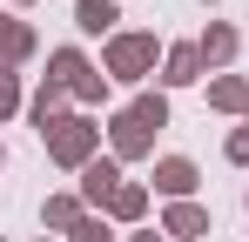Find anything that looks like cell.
I'll use <instances>...</instances> for the list:
<instances>
[{"label": "cell", "instance_id": "1", "mask_svg": "<svg viewBox=\"0 0 249 242\" xmlns=\"http://www.w3.org/2000/svg\"><path fill=\"white\" fill-rule=\"evenodd\" d=\"M162 101H135V108H128L122 115V128H115V141H122V155H142V148H148V128H162Z\"/></svg>", "mask_w": 249, "mask_h": 242}, {"label": "cell", "instance_id": "2", "mask_svg": "<svg viewBox=\"0 0 249 242\" xmlns=\"http://www.w3.org/2000/svg\"><path fill=\"white\" fill-rule=\"evenodd\" d=\"M148 54H155V40H115V74H135V68H148Z\"/></svg>", "mask_w": 249, "mask_h": 242}, {"label": "cell", "instance_id": "3", "mask_svg": "<svg viewBox=\"0 0 249 242\" xmlns=\"http://www.w3.org/2000/svg\"><path fill=\"white\" fill-rule=\"evenodd\" d=\"M54 155H61V161H81L88 155V121H68V128L54 135Z\"/></svg>", "mask_w": 249, "mask_h": 242}, {"label": "cell", "instance_id": "4", "mask_svg": "<svg viewBox=\"0 0 249 242\" xmlns=\"http://www.w3.org/2000/svg\"><path fill=\"white\" fill-rule=\"evenodd\" d=\"M155 182H162L168 195H182V189L196 182V168H189V161H162V175H155Z\"/></svg>", "mask_w": 249, "mask_h": 242}, {"label": "cell", "instance_id": "5", "mask_svg": "<svg viewBox=\"0 0 249 242\" xmlns=\"http://www.w3.org/2000/svg\"><path fill=\"white\" fill-rule=\"evenodd\" d=\"M108 20H115V7H108V0H88V7H81V27H88V34H101Z\"/></svg>", "mask_w": 249, "mask_h": 242}, {"label": "cell", "instance_id": "6", "mask_svg": "<svg viewBox=\"0 0 249 242\" xmlns=\"http://www.w3.org/2000/svg\"><path fill=\"white\" fill-rule=\"evenodd\" d=\"M88 195H94V202L115 195V168H108V161H101V168H88Z\"/></svg>", "mask_w": 249, "mask_h": 242}, {"label": "cell", "instance_id": "7", "mask_svg": "<svg viewBox=\"0 0 249 242\" xmlns=\"http://www.w3.org/2000/svg\"><path fill=\"white\" fill-rule=\"evenodd\" d=\"M168 222H175V236H202V229H209V222H202V208H175Z\"/></svg>", "mask_w": 249, "mask_h": 242}, {"label": "cell", "instance_id": "8", "mask_svg": "<svg viewBox=\"0 0 249 242\" xmlns=\"http://www.w3.org/2000/svg\"><path fill=\"white\" fill-rule=\"evenodd\" d=\"M168 81H196V54H189V47L168 54Z\"/></svg>", "mask_w": 249, "mask_h": 242}, {"label": "cell", "instance_id": "9", "mask_svg": "<svg viewBox=\"0 0 249 242\" xmlns=\"http://www.w3.org/2000/svg\"><path fill=\"white\" fill-rule=\"evenodd\" d=\"M108 202H115V215H135V208H142V189H115Z\"/></svg>", "mask_w": 249, "mask_h": 242}, {"label": "cell", "instance_id": "10", "mask_svg": "<svg viewBox=\"0 0 249 242\" xmlns=\"http://www.w3.org/2000/svg\"><path fill=\"white\" fill-rule=\"evenodd\" d=\"M229 47H236V40L222 34V27H215V34H209V40H202V54H209V61H222V54H229Z\"/></svg>", "mask_w": 249, "mask_h": 242}, {"label": "cell", "instance_id": "11", "mask_svg": "<svg viewBox=\"0 0 249 242\" xmlns=\"http://www.w3.org/2000/svg\"><path fill=\"white\" fill-rule=\"evenodd\" d=\"M74 242H108V229L101 222H74Z\"/></svg>", "mask_w": 249, "mask_h": 242}, {"label": "cell", "instance_id": "12", "mask_svg": "<svg viewBox=\"0 0 249 242\" xmlns=\"http://www.w3.org/2000/svg\"><path fill=\"white\" fill-rule=\"evenodd\" d=\"M14 108V74H0V115Z\"/></svg>", "mask_w": 249, "mask_h": 242}]
</instances>
